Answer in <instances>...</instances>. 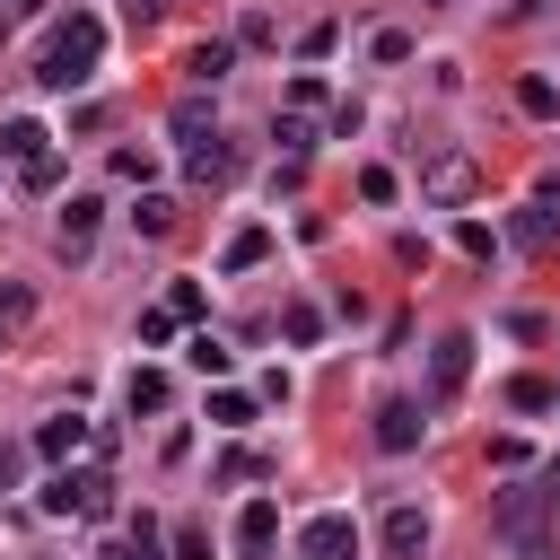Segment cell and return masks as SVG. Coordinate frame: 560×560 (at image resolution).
Listing matches in <instances>:
<instances>
[{"instance_id":"d4e9b609","label":"cell","mask_w":560,"mask_h":560,"mask_svg":"<svg viewBox=\"0 0 560 560\" xmlns=\"http://www.w3.org/2000/svg\"><path fill=\"white\" fill-rule=\"evenodd\" d=\"M201 131H210V105H201V96H184V105H175V140H192V149H201Z\"/></svg>"},{"instance_id":"e0dca14e","label":"cell","mask_w":560,"mask_h":560,"mask_svg":"<svg viewBox=\"0 0 560 560\" xmlns=\"http://www.w3.org/2000/svg\"><path fill=\"white\" fill-rule=\"evenodd\" d=\"M166 402H175L166 368H131V411H166Z\"/></svg>"},{"instance_id":"836d02e7","label":"cell","mask_w":560,"mask_h":560,"mask_svg":"<svg viewBox=\"0 0 560 560\" xmlns=\"http://www.w3.org/2000/svg\"><path fill=\"white\" fill-rule=\"evenodd\" d=\"M18 464H26V455H18V446H9V438H0V490H9V481H18Z\"/></svg>"},{"instance_id":"7c38bea8","label":"cell","mask_w":560,"mask_h":560,"mask_svg":"<svg viewBox=\"0 0 560 560\" xmlns=\"http://www.w3.org/2000/svg\"><path fill=\"white\" fill-rule=\"evenodd\" d=\"M228 61H236V44H228V35H210V44H192L184 79H192V88H219V79H228Z\"/></svg>"},{"instance_id":"4fadbf2b","label":"cell","mask_w":560,"mask_h":560,"mask_svg":"<svg viewBox=\"0 0 560 560\" xmlns=\"http://www.w3.org/2000/svg\"><path fill=\"white\" fill-rule=\"evenodd\" d=\"M79 438H88V420H79V411H61V420H44V429H35V455H44V464H61V455H79Z\"/></svg>"},{"instance_id":"cb8c5ba5","label":"cell","mask_w":560,"mask_h":560,"mask_svg":"<svg viewBox=\"0 0 560 560\" xmlns=\"http://www.w3.org/2000/svg\"><path fill=\"white\" fill-rule=\"evenodd\" d=\"M184 359H192L201 376H228V341H219V332H192V350H184Z\"/></svg>"},{"instance_id":"5b68a950","label":"cell","mask_w":560,"mask_h":560,"mask_svg":"<svg viewBox=\"0 0 560 560\" xmlns=\"http://www.w3.org/2000/svg\"><path fill=\"white\" fill-rule=\"evenodd\" d=\"M464 376H472V332H446V341L429 350V402L446 411V402L464 394Z\"/></svg>"},{"instance_id":"484cf974","label":"cell","mask_w":560,"mask_h":560,"mask_svg":"<svg viewBox=\"0 0 560 560\" xmlns=\"http://www.w3.org/2000/svg\"><path fill=\"white\" fill-rule=\"evenodd\" d=\"M166 315H175V324H201V280H175V289H166Z\"/></svg>"},{"instance_id":"7a4b0ae2","label":"cell","mask_w":560,"mask_h":560,"mask_svg":"<svg viewBox=\"0 0 560 560\" xmlns=\"http://www.w3.org/2000/svg\"><path fill=\"white\" fill-rule=\"evenodd\" d=\"M560 508V481H516V490H499L490 499V525L508 534V542H525V560H551V542H542V516Z\"/></svg>"},{"instance_id":"ffe728a7","label":"cell","mask_w":560,"mask_h":560,"mask_svg":"<svg viewBox=\"0 0 560 560\" xmlns=\"http://www.w3.org/2000/svg\"><path fill=\"white\" fill-rule=\"evenodd\" d=\"M131 228H140V236H175V201H166V192H149V201L131 210Z\"/></svg>"},{"instance_id":"f546056e","label":"cell","mask_w":560,"mask_h":560,"mask_svg":"<svg viewBox=\"0 0 560 560\" xmlns=\"http://www.w3.org/2000/svg\"><path fill=\"white\" fill-rule=\"evenodd\" d=\"M175 560H210V534H201V525H192V516H184V525H175Z\"/></svg>"},{"instance_id":"8992f818","label":"cell","mask_w":560,"mask_h":560,"mask_svg":"<svg viewBox=\"0 0 560 560\" xmlns=\"http://www.w3.org/2000/svg\"><path fill=\"white\" fill-rule=\"evenodd\" d=\"M298 551H306V560H350V551H359V525H350L341 508H324V516L298 525Z\"/></svg>"},{"instance_id":"1f68e13d","label":"cell","mask_w":560,"mask_h":560,"mask_svg":"<svg viewBox=\"0 0 560 560\" xmlns=\"http://www.w3.org/2000/svg\"><path fill=\"white\" fill-rule=\"evenodd\" d=\"M114 175L122 184H149V149H114Z\"/></svg>"},{"instance_id":"8fae6325","label":"cell","mask_w":560,"mask_h":560,"mask_svg":"<svg viewBox=\"0 0 560 560\" xmlns=\"http://www.w3.org/2000/svg\"><path fill=\"white\" fill-rule=\"evenodd\" d=\"M96 219H105V201H96V192H70V210H61V254H88Z\"/></svg>"},{"instance_id":"9c48e42d","label":"cell","mask_w":560,"mask_h":560,"mask_svg":"<svg viewBox=\"0 0 560 560\" xmlns=\"http://www.w3.org/2000/svg\"><path fill=\"white\" fill-rule=\"evenodd\" d=\"M271 542H280V508L271 499H245L236 508V551H271Z\"/></svg>"},{"instance_id":"4dcf8cb0","label":"cell","mask_w":560,"mask_h":560,"mask_svg":"<svg viewBox=\"0 0 560 560\" xmlns=\"http://www.w3.org/2000/svg\"><path fill=\"white\" fill-rule=\"evenodd\" d=\"M368 52H376V61H411V35H402V26H385V35L368 44Z\"/></svg>"},{"instance_id":"ac0fdd59","label":"cell","mask_w":560,"mask_h":560,"mask_svg":"<svg viewBox=\"0 0 560 560\" xmlns=\"http://www.w3.org/2000/svg\"><path fill=\"white\" fill-rule=\"evenodd\" d=\"M262 254H271V228H236L228 236V271H254Z\"/></svg>"},{"instance_id":"d6986e66","label":"cell","mask_w":560,"mask_h":560,"mask_svg":"<svg viewBox=\"0 0 560 560\" xmlns=\"http://www.w3.org/2000/svg\"><path fill=\"white\" fill-rule=\"evenodd\" d=\"M516 105H525L534 122H551V114H560V88H551V79H516Z\"/></svg>"},{"instance_id":"ba28073f","label":"cell","mask_w":560,"mask_h":560,"mask_svg":"<svg viewBox=\"0 0 560 560\" xmlns=\"http://www.w3.org/2000/svg\"><path fill=\"white\" fill-rule=\"evenodd\" d=\"M420 429H429V420H420L411 402H376V446H385V455H411Z\"/></svg>"},{"instance_id":"83f0119b","label":"cell","mask_w":560,"mask_h":560,"mask_svg":"<svg viewBox=\"0 0 560 560\" xmlns=\"http://www.w3.org/2000/svg\"><path fill=\"white\" fill-rule=\"evenodd\" d=\"M508 402H516V411H551V385H542V376H516Z\"/></svg>"},{"instance_id":"e575fe53","label":"cell","mask_w":560,"mask_h":560,"mask_svg":"<svg viewBox=\"0 0 560 560\" xmlns=\"http://www.w3.org/2000/svg\"><path fill=\"white\" fill-rule=\"evenodd\" d=\"M508 9H516V18H534V9H542V0H508Z\"/></svg>"},{"instance_id":"f1b7e54d","label":"cell","mask_w":560,"mask_h":560,"mask_svg":"<svg viewBox=\"0 0 560 560\" xmlns=\"http://www.w3.org/2000/svg\"><path fill=\"white\" fill-rule=\"evenodd\" d=\"M262 472H271V464H262V455H245V446H236V455H219V481H262Z\"/></svg>"},{"instance_id":"9a60e30c","label":"cell","mask_w":560,"mask_h":560,"mask_svg":"<svg viewBox=\"0 0 560 560\" xmlns=\"http://www.w3.org/2000/svg\"><path fill=\"white\" fill-rule=\"evenodd\" d=\"M228 175H236V149H228L219 131H210V140L192 149V184H228Z\"/></svg>"},{"instance_id":"603a6c76","label":"cell","mask_w":560,"mask_h":560,"mask_svg":"<svg viewBox=\"0 0 560 560\" xmlns=\"http://www.w3.org/2000/svg\"><path fill=\"white\" fill-rule=\"evenodd\" d=\"M271 140H280L289 158H306V149H315V122H306V114H280V122H271Z\"/></svg>"},{"instance_id":"d6a6232c","label":"cell","mask_w":560,"mask_h":560,"mask_svg":"<svg viewBox=\"0 0 560 560\" xmlns=\"http://www.w3.org/2000/svg\"><path fill=\"white\" fill-rule=\"evenodd\" d=\"M26 315H35V298L26 289H0V324H26Z\"/></svg>"},{"instance_id":"2e32d148","label":"cell","mask_w":560,"mask_h":560,"mask_svg":"<svg viewBox=\"0 0 560 560\" xmlns=\"http://www.w3.org/2000/svg\"><path fill=\"white\" fill-rule=\"evenodd\" d=\"M315 332H324V315H315L306 298H289V306H280V341H298V350H315Z\"/></svg>"},{"instance_id":"6da1fadb","label":"cell","mask_w":560,"mask_h":560,"mask_svg":"<svg viewBox=\"0 0 560 560\" xmlns=\"http://www.w3.org/2000/svg\"><path fill=\"white\" fill-rule=\"evenodd\" d=\"M96 52H105V18H88V9H79V18H61V26H52V44H44V61H35V79L70 96V88H88V70H96Z\"/></svg>"},{"instance_id":"4316f807","label":"cell","mask_w":560,"mask_h":560,"mask_svg":"<svg viewBox=\"0 0 560 560\" xmlns=\"http://www.w3.org/2000/svg\"><path fill=\"white\" fill-rule=\"evenodd\" d=\"M359 201L385 210V201H394V166H359Z\"/></svg>"},{"instance_id":"30bf717a","label":"cell","mask_w":560,"mask_h":560,"mask_svg":"<svg viewBox=\"0 0 560 560\" xmlns=\"http://www.w3.org/2000/svg\"><path fill=\"white\" fill-rule=\"evenodd\" d=\"M44 140H52V131H44V122H26V114H18V122H0V158H9L18 175L44 158Z\"/></svg>"},{"instance_id":"5bb4252c","label":"cell","mask_w":560,"mask_h":560,"mask_svg":"<svg viewBox=\"0 0 560 560\" xmlns=\"http://www.w3.org/2000/svg\"><path fill=\"white\" fill-rule=\"evenodd\" d=\"M508 236H516L525 254H551V236H560V219H551V210L534 201V210H516V219H508Z\"/></svg>"},{"instance_id":"277c9868","label":"cell","mask_w":560,"mask_h":560,"mask_svg":"<svg viewBox=\"0 0 560 560\" xmlns=\"http://www.w3.org/2000/svg\"><path fill=\"white\" fill-rule=\"evenodd\" d=\"M472 184H481V166H472L464 149H438V158L420 166V201H472Z\"/></svg>"},{"instance_id":"3957f363","label":"cell","mask_w":560,"mask_h":560,"mask_svg":"<svg viewBox=\"0 0 560 560\" xmlns=\"http://www.w3.org/2000/svg\"><path fill=\"white\" fill-rule=\"evenodd\" d=\"M44 508L52 516H114V481L105 472H52L44 481Z\"/></svg>"},{"instance_id":"7402d4cb","label":"cell","mask_w":560,"mask_h":560,"mask_svg":"<svg viewBox=\"0 0 560 560\" xmlns=\"http://www.w3.org/2000/svg\"><path fill=\"white\" fill-rule=\"evenodd\" d=\"M105 560H166V551H158V525H149V516H131L122 551H105Z\"/></svg>"},{"instance_id":"44dd1931","label":"cell","mask_w":560,"mask_h":560,"mask_svg":"<svg viewBox=\"0 0 560 560\" xmlns=\"http://www.w3.org/2000/svg\"><path fill=\"white\" fill-rule=\"evenodd\" d=\"M210 420H219V429H245V420H254V394L219 385V394H210Z\"/></svg>"},{"instance_id":"52a82bcc","label":"cell","mask_w":560,"mask_h":560,"mask_svg":"<svg viewBox=\"0 0 560 560\" xmlns=\"http://www.w3.org/2000/svg\"><path fill=\"white\" fill-rule=\"evenodd\" d=\"M376 551H385V560H420V551H429V516H420V508H385Z\"/></svg>"}]
</instances>
